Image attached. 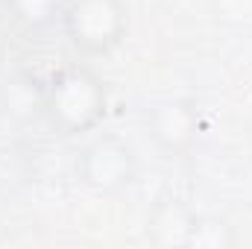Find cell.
<instances>
[{
  "mask_svg": "<svg viewBox=\"0 0 252 249\" xmlns=\"http://www.w3.org/2000/svg\"><path fill=\"white\" fill-rule=\"evenodd\" d=\"M235 244V235L229 226L217 223V220H208L202 214H196V223H193V232H190V244L188 247H202V249H220V247H232Z\"/></svg>",
  "mask_w": 252,
  "mask_h": 249,
  "instance_id": "7",
  "label": "cell"
},
{
  "mask_svg": "<svg viewBox=\"0 0 252 249\" xmlns=\"http://www.w3.org/2000/svg\"><path fill=\"white\" fill-rule=\"evenodd\" d=\"M41 112L56 135L85 138L109 112V88L88 64H62L41 85Z\"/></svg>",
  "mask_w": 252,
  "mask_h": 249,
  "instance_id": "1",
  "label": "cell"
},
{
  "mask_svg": "<svg viewBox=\"0 0 252 249\" xmlns=\"http://www.w3.org/2000/svg\"><path fill=\"white\" fill-rule=\"evenodd\" d=\"M193 223H196V211H190L185 202L173 199L153 211L150 232H153V241L161 247H188Z\"/></svg>",
  "mask_w": 252,
  "mask_h": 249,
  "instance_id": "5",
  "label": "cell"
},
{
  "mask_svg": "<svg viewBox=\"0 0 252 249\" xmlns=\"http://www.w3.org/2000/svg\"><path fill=\"white\" fill-rule=\"evenodd\" d=\"M62 30L82 56H109L129 32V9L124 0H64Z\"/></svg>",
  "mask_w": 252,
  "mask_h": 249,
  "instance_id": "2",
  "label": "cell"
},
{
  "mask_svg": "<svg viewBox=\"0 0 252 249\" xmlns=\"http://www.w3.org/2000/svg\"><path fill=\"white\" fill-rule=\"evenodd\" d=\"M6 9L27 32H41L62 18V0H6Z\"/></svg>",
  "mask_w": 252,
  "mask_h": 249,
  "instance_id": "6",
  "label": "cell"
},
{
  "mask_svg": "<svg viewBox=\"0 0 252 249\" xmlns=\"http://www.w3.org/2000/svg\"><path fill=\"white\" fill-rule=\"evenodd\" d=\"M138 176V158L121 135H97L91 138L76 158V179L91 193L112 196L121 193Z\"/></svg>",
  "mask_w": 252,
  "mask_h": 249,
  "instance_id": "3",
  "label": "cell"
},
{
  "mask_svg": "<svg viewBox=\"0 0 252 249\" xmlns=\"http://www.w3.org/2000/svg\"><path fill=\"white\" fill-rule=\"evenodd\" d=\"M144 129L161 156L179 158L199 141V112L185 97H164L147 109Z\"/></svg>",
  "mask_w": 252,
  "mask_h": 249,
  "instance_id": "4",
  "label": "cell"
}]
</instances>
